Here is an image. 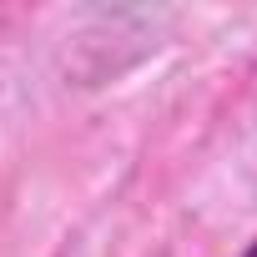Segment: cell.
I'll use <instances>...</instances> for the list:
<instances>
[{
	"instance_id": "1",
	"label": "cell",
	"mask_w": 257,
	"mask_h": 257,
	"mask_svg": "<svg viewBox=\"0 0 257 257\" xmlns=\"http://www.w3.org/2000/svg\"><path fill=\"white\" fill-rule=\"evenodd\" d=\"M242 257H257V242H252V247H247V252H242Z\"/></svg>"
}]
</instances>
